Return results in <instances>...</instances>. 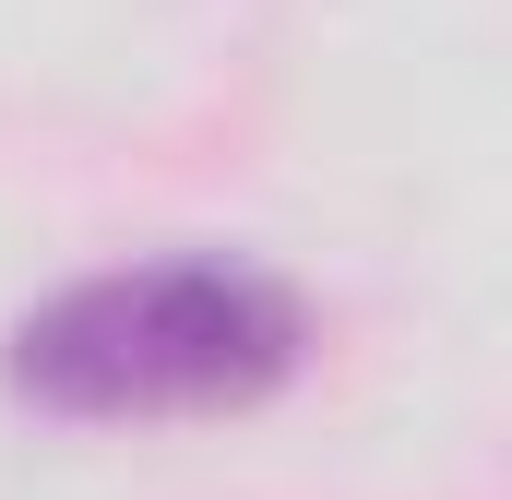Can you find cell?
<instances>
[{"mask_svg": "<svg viewBox=\"0 0 512 500\" xmlns=\"http://www.w3.org/2000/svg\"><path fill=\"white\" fill-rule=\"evenodd\" d=\"M12 393L84 429L143 417H239L310 370V298L239 250H167L108 262L12 322Z\"/></svg>", "mask_w": 512, "mask_h": 500, "instance_id": "cell-1", "label": "cell"}]
</instances>
